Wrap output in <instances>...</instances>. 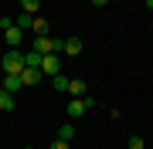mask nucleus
I'll return each instance as SVG.
<instances>
[{
  "instance_id": "0eeeda50",
  "label": "nucleus",
  "mask_w": 153,
  "mask_h": 149,
  "mask_svg": "<svg viewBox=\"0 0 153 149\" xmlns=\"http://www.w3.org/2000/svg\"><path fill=\"white\" fill-rule=\"evenodd\" d=\"M31 31L38 34V37H44V34H51V24L44 21V17H34V24H31Z\"/></svg>"
},
{
  "instance_id": "f03ea898",
  "label": "nucleus",
  "mask_w": 153,
  "mask_h": 149,
  "mask_svg": "<svg viewBox=\"0 0 153 149\" xmlns=\"http://www.w3.org/2000/svg\"><path fill=\"white\" fill-rule=\"evenodd\" d=\"M92 105H95V102H92V98H85V95H82V98H71V102H68V119L85 115V112L92 109Z\"/></svg>"
},
{
  "instance_id": "2eb2a0df",
  "label": "nucleus",
  "mask_w": 153,
  "mask_h": 149,
  "mask_svg": "<svg viewBox=\"0 0 153 149\" xmlns=\"http://www.w3.org/2000/svg\"><path fill=\"white\" fill-rule=\"evenodd\" d=\"M71 136H75V126H71V122H65V126L58 129V139H65V142H71Z\"/></svg>"
},
{
  "instance_id": "6e6552de",
  "label": "nucleus",
  "mask_w": 153,
  "mask_h": 149,
  "mask_svg": "<svg viewBox=\"0 0 153 149\" xmlns=\"http://www.w3.org/2000/svg\"><path fill=\"white\" fill-rule=\"evenodd\" d=\"M41 58H44V54H38V51L31 48L27 54H24V68H41Z\"/></svg>"
},
{
  "instance_id": "dca6fc26",
  "label": "nucleus",
  "mask_w": 153,
  "mask_h": 149,
  "mask_svg": "<svg viewBox=\"0 0 153 149\" xmlns=\"http://www.w3.org/2000/svg\"><path fill=\"white\" fill-rule=\"evenodd\" d=\"M51 149H68V142H65V139H58V136H55V139H51Z\"/></svg>"
},
{
  "instance_id": "f257e3e1",
  "label": "nucleus",
  "mask_w": 153,
  "mask_h": 149,
  "mask_svg": "<svg viewBox=\"0 0 153 149\" xmlns=\"http://www.w3.org/2000/svg\"><path fill=\"white\" fill-rule=\"evenodd\" d=\"M0 68H4V75H21V71H24V51L10 48V51L4 54V61H0Z\"/></svg>"
},
{
  "instance_id": "a211bd4d",
  "label": "nucleus",
  "mask_w": 153,
  "mask_h": 149,
  "mask_svg": "<svg viewBox=\"0 0 153 149\" xmlns=\"http://www.w3.org/2000/svg\"><path fill=\"white\" fill-rule=\"evenodd\" d=\"M92 4H95V7H105V4H109V0H92Z\"/></svg>"
},
{
  "instance_id": "ddd939ff",
  "label": "nucleus",
  "mask_w": 153,
  "mask_h": 149,
  "mask_svg": "<svg viewBox=\"0 0 153 149\" xmlns=\"http://www.w3.org/2000/svg\"><path fill=\"white\" fill-rule=\"evenodd\" d=\"M21 7H24V14L38 17V7H41V0H21Z\"/></svg>"
},
{
  "instance_id": "1a4fd4ad",
  "label": "nucleus",
  "mask_w": 153,
  "mask_h": 149,
  "mask_svg": "<svg viewBox=\"0 0 153 149\" xmlns=\"http://www.w3.org/2000/svg\"><path fill=\"white\" fill-rule=\"evenodd\" d=\"M68 92L75 95V98H82V95H85V81H82V78H71V81H68Z\"/></svg>"
},
{
  "instance_id": "4468645a",
  "label": "nucleus",
  "mask_w": 153,
  "mask_h": 149,
  "mask_svg": "<svg viewBox=\"0 0 153 149\" xmlns=\"http://www.w3.org/2000/svg\"><path fill=\"white\" fill-rule=\"evenodd\" d=\"M51 81H55V92H68V81H71V78H65V75H51Z\"/></svg>"
},
{
  "instance_id": "20e7f679",
  "label": "nucleus",
  "mask_w": 153,
  "mask_h": 149,
  "mask_svg": "<svg viewBox=\"0 0 153 149\" xmlns=\"http://www.w3.org/2000/svg\"><path fill=\"white\" fill-rule=\"evenodd\" d=\"M41 71H44V75H61V61H58V54H44V58H41Z\"/></svg>"
},
{
  "instance_id": "9d476101",
  "label": "nucleus",
  "mask_w": 153,
  "mask_h": 149,
  "mask_svg": "<svg viewBox=\"0 0 153 149\" xmlns=\"http://www.w3.org/2000/svg\"><path fill=\"white\" fill-rule=\"evenodd\" d=\"M61 51H65V54H82V41H78V37H68Z\"/></svg>"
},
{
  "instance_id": "39448f33",
  "label": "nucleus",
  "mask_w": 153,
  "mask_h": 149,
  "mask_svg": "<svg viewBox=\"0 0 153 149\" xmlns=\"http://www.w3.org/2000/svg\"><path fill=\"white\" fill-rule=\"evenodd\" d=\"M41 78H44V71H41V68H24V71H21V81H24V88L38 85Z\"/></svg>"
},
{
  "instance_id": "f3484780",
  "label": "nucleus",
  "mask_w": 153,
  "mask_h": 149,
  "mask_svg": "<svg viewBox=\"0 0 153 149\" xmlns=\"http://www.w3.org/2000/svg\"><path fill=\"white\" fill-rule=\"evenodd\" d=\"M129 149H143V139L140 136H129Z\"/></svg>"
},
{
  "instance_id": "7ed1b4c3",
  "label": "nucleus",
  "mask_w": 153,
  "mask_h": 149,
  "mask_svg": "<svg viewBox=\"0 0 153 149\" xmlns=\"http://www.w3.org/2000/svg\"><path fill=\"white\" fill-rule=\"evenodd\" d=\"M4 41H7V48H21V44H24V31L10 24V27L4 31Z\"/></svg>"
},
{
  "instance_id": "423d86ee",
  "label": "nucleus",
  "mask_w": 153,
  "mask_h": 149,
  "mask_svg": "<svg viewBox=\"0 0 153 149\" xmlns=\"http://www.w3.org/2000/svg\"><path fill=\"white\" fill-rule=\"evenodd\" d=\"M24 88V81H21V75H4V92H21Z\"/></svg>"
},
{
  "instance_id": "6ab92c4d",
  "label": "nucleus",
  "mask_w": 153,
  "mask_h": 149,
  "mask_svg": "<svg viewBox=\"0 0 153 149\" xmlns=\"http://www.w3.org/2000/svg\"><path fill=\"white\" fill-rule=\"evenodd\" d=\"M116 4H119V0H116Z\"/></svg>"
},
{
  "instance_id": "9b49d317",
  "label": "nucleus",
  "mask_w": 153,
  "mask_h": 149,
  "mask_svg": "<svg viewBox=\"0 0 153 149\" xmlns=\"http://www.w3.org/2000/svg\"><path fill=\"white\" fill-rule=\"evenodd\" d=\"M14 105H17V102H14L10 92H0V112H14Z\"/></svg>"
},
{
  "instance_id": "f8f14e48",
  "label": "nucleus",
  "mask_w": 153,
  "mask_h": 149,
  "mask_svg": "<svg viewBox=\"0 0 153 149\" xmlns=\"http://www.w3.org/2000/svg\"><path fill=\"white\" fill-rule=\"evenodd\" d=\"M31 24H34V17H31V14H24V10H21V17H14V27H21V31H27Z\"/></svg>"
}]
</instances>
